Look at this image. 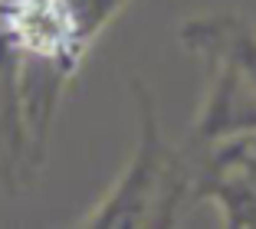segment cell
<instances>
[{
  "label": "cell",
  "instance_id": "obj_1",
  "mask_svg": "<svg viewBox=\"0 0 256 229\" xmlns=\"http://www.w3.org/2000/svg\"><path fill=\"white\" fill-rule=\"evenodd\" d=\"M181 43L207 66V95L194 144L256 138V26L230 13L194 16L178 30Z\"/></svg>",
  "mask_w": 256,
  "mask_h": 229
},
{
  "label": "cell",
  "instance_id": "obj_2",
  "mask_svg": "<svg viewBox=\"0 0 256 229\" xmlns=\"http://www.w3.org/2000/svg\"><path fill=\"white\" fill-rule=\"evenodd\" d=\"M132 92L138 98L135 157L106 193V200L96 203L79 226H171L181 200L188 197L190 157L164 144L154 98L142 79L132 82Z\"/></svg>",
  "mask_w": 256,
  "mask_h": 229
},
{
  "label": "cell",
  "instance_id": "obj_3",
  "mask_svg": "<svg viewBox=\"0 0 256 229\" xmlns=\"http://www.w3.org/2000/svg\"><path fill=\"white\" fill-rule=\"evenodd\" d=\"M207 161L194 164L190 157V187L197 200H210L220 210L224 226H256V148L253 138L207 141Z\"/></svg>",
  "mask_w": 256,
  "mask_h": 229
}]
</instances>
